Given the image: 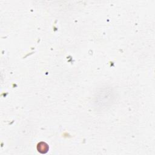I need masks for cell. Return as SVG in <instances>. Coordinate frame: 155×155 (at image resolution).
<instances>
[{
    "label": "cell",
    "instance_id": "cell-1",
    "mask_svg": "<svg viewBox=\"0 0 155 155\" xmlns=\"http://www.w3.org/2000/svg\"><path fill=\"white\" fill-rule=\"evenodd\" d=\"M49 149L48 145L44 142H40L37 145V150L41 154H45L48 152Z\"/></svg>",
    "mask_w": 155,
    "mask_h": 155
}]
</instances>
